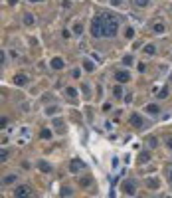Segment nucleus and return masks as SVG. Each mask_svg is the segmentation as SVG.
Segmentation results:
<instances>
[{"instance_id":"obj_1","label":"nucleus","mask_w":172,"mask_h":198,"mask_svg":"<svg viewBox=\"0 0 172 198\" xmlns=\"http://www.w3.org/2000/svg\"><path fill=\"white\" fill-rule=\"evenodd\" d=\"M103 20H105L103 38H113V36H117V32H119V22H117V18L111 16V14H105Z\"/></svg>"},{"instance_id":"obj_2","label":"nucleus","mask_w":172,"mask_h":198,"mask_svg":"<svg viewBox=\"0 0 172 198\" xmlns=\"http://www.w3.org/2000/svg\"><path fill=\"white\" fill-rule=\"evenodd\" d=\"M103 28H105L103 16L93 18V22H91V36H93V38H103Z\"/></svg>"},{"instance_id":"obj_3","label":"nucleus","mask_w":172,"mask_h":198,"mask_svg":"<svg viewBox=\"0 0 172 198\" xmlns=\"http://www.w3.org/2000/svg\"><path fill=\"white\" fill-rule=\"evenodd\" d=\"M121 188H123V192L129 194V196H134V194H136V184H134V180H125Z\"/></svg>"},{"instance_id":"obj_4","label":"nucleus","mask_w":172,"mask_h":198,"mask_svg":"<svg viewBox=\"0 0 172 198\" xmlns=\"http://www.w3.org/2000/svg\"><path fill=\"white\" fill-rule=\"evenodd\" d=\"M115 79H117L119 83H127V81H130V74L127 70H121V72L115 74Z\"/></svg>"},{"instance_id":"obj_5","label":"nucleus","mask_w":172,"mask_h":198,"mask_svg":"<svg viewBox=\"0 0 172 198\" xmlns=\"http://www.w3.org/2000/svg\"><path fill=\"white\" fill-rule=\"evenodd\" d=\"M28 194H30V188H28L26 184H22V186H18V188L14 190V196L16 198H28Z\"/></svg>"},{"instance_id":"obj_6","label":"nucleus","mask_w":172,"mask_h":198,"mask_svg":"<svg viewBox=\"0 0 172 198\" xmlns=\"http://www.w3.org/2000/svg\"><path fill=\"white\" fill-rule=\"evenodd\" d=\"M12 83H14V85H18V87H22V85H26V83H28V77H26L24 74H18V75H14Z\"/></svg>"},{"instance_id":"obj_7","label":"nucleus","mask_w":172,"mask_h":198,"mask_svg":"<svg viewBox=\"0 0 172 198\" xmlns=\"http://www.w3.org/2000/svg\"><path fill=\"white\" fill-rule=\"evenodd\" d=\"M49 66H51V70H63V60L61 58H53L49 62Z\"/></svg>"},{"instance_id":"obj_8","label":"nucleus","mask_w":172,"mask_h":198,"mask_svg":"<svg viewBox=\"0 0 172 198\" xmlns=\"http://www.w3.org/2000/svg\"><path fill=\"white\" fill-rule=\"evenodd\" d=\"M130 123H132L134 127H142V117H140L138 113H134V115L130 117Z\"/></svg>"},{"instance_id":"obj_9","label":"nucleus","mask_w":172,"mask_h":198,"mask_svg":"<svg viewBox=\"0 0 172 198\" xmlns=\"http://www.w3.org/2000/svg\"><path fill=\"white\" fill-rule=\"evenodd\" d=\"M146 113L158 115V113H160V107H158V105H154V103H150V105H146Z\"/></svg>"},{"instance_id":"obj_10","label":"nucleus","mask_w":172,"mask_h":198,"mask_svg":"<svg viewBox=\"0 0 172 198\" xmlns=\"http://www.w3.org/2000/svg\"><path fill=\"white\" fill-rule=\"evenodd\" d=\"M154 52H156V46H154V44H146V46H144V54L152 56Z\"/></svg>"},{"instance_id":"obj_11","label":"nucleus","mask_w":172,"mask_h":198,"mask_svg":"<svg viewBox=\"0 0 172 198\" xmlns=\"http://www.w3.org/2000/svg\"><path fill=\"white\" fill-rule=\"evenodd\" d=\"M81 166H83L81 160H71V166H69V168H71V172H75V170H79Z\"/></svg>"},{"instance_id":"obj_12","label":"nucleus","mask_w":172,"mask_h":198,"mask_svg":"<svg viewBox=\"0 0 172 198\" xmlns=\"http://www.w3.org/2000/svg\"><path fill=\"white\" fill-rule=\"evenodd\" d=\"M2 182H4V184H14V182H16V174H6Z\"/></svg>"},{"instance_id":"obj_13","label":"nucleus","mask_w":172,"mask_h":198,"mask_svg":"<svg viewBox=\"0 0 172 198\" xmlns=\"http://www.w3.org/2000/svg\"><path fill=\"white\" fill-rule=\"evenodd\" d=\"M83 70H85V72H93V70H95V64L89 62V60H85V62H83Z\"/></svg>"},{"instance_id":"obj_14","label":"nucleus","mask_w":172,"mask_h":198,"mask_svg":"<svg viewBox=\"0 0 172 198\" xmlns=\"http://www.w3.org/2000/svg\"><path fill=\"white\" fill-rule=\"evenodd\" d=\"M148 160H150V153H146V151H144V153H140V155H138V162H148Z\"/></svg>"},{"instance_id":"obj_15","label":"nucleus","mask_w":172,"mask_h":198,"mask_svg":"<svg viewBox=\"0 0 172 198\" xmlns=\"http://www.w3.org/2000/svg\"><path fill=\"white\" fill-rule=\"evenodd\" d=\"M148 2H150V0H132V4H134V6H138V8H146V6H148Z\"/></svg>"},{"instance_id":"obj_16","label":"nucleus","mask_w":172,"mask_h":198,"mask_svg":"<svg viewBox=\"0 0 172 198\" xmlns=\"http://www.w3.org/2000/svg\"><path fill=\"white\" fill-rule=\"evenodd\" d=\"M40 170H42V172H51V166H49L45 160H42V162H40Z\"/></svg>"},{"instance_id":"obj_17","label":"nucleus","mask_w":172,"mask_h":198,"mask_svg":"<svg viewBox=\"0 0 172 198\" xmlns=\"http://www.w3.org/2000/svg\"><path fill=\"white\" fill-rule=\"evenodd\" d=\"M40 137H42V139H45V141H47V139H51V131H49V129H42Z\"/></svg>"},{"instance_id":"obj_18","label":"nucleus","mask_w":172,"mask_h":198,"mask_svg":"<svg viewBox=\"0 0 172 198\" xmlns=\"http://www.w3.org/2000/svg\"><path fill=\"white\" fill-rule=\"evenodd\" d=\"M81 32H83V26H81L79 22H77V24H73V34H75V36H79Z\"/></svg>"},{"instance_id":"obj_19","label":"nucleus","mask_w":172,"mask_h":198,"mask_svg":"<svg viewBox=\"0 0 172 198\" xmlns=\"http://www.w3.org/2000/svg\"><path fill=\"white\" fill-rule=\"evenodd\" d=\"M113 93H115V97H121V95H123V87H121V85H115V87H113Z\"/></svg>"},{"instance_id":"obj_20","label":"nucleus","mask_w":172,"mask_h":198,"mask_svg":"<svg viewBox=\"0 0 172 198\" xmlns=\"http://www.w3.org/2000/svg\"><path fill=\"white\" fill-rule=\"evenodd\" d=\"M65 93H67L69 97H77V89H75V87H67V89H65Z\"/></svg>"},{"instance_id":"obj_21","label":"nucleus","mask_w":172,"mask_h":198,"mask_svg":"<svg viewBox=\"0 0 172 198\" xmlns=\"http://www.w3.org/2000/svg\"><path fill=\"white\" fill-rule=\"evenodd\" d=\"M32 22H34V16H32V14H26V16H24V24H28V26H30Z\"/></svg>"},{"instance_id":"obj_22","label":"nucleus","mask_w":172,"mask_h":198,"mask_svg":"<svg viewBox=\"0 0 172 198\" xmlns=\"http://www.w3.org/2000/svg\"><path fill=\"white\" fill-rule=\"evenodd\" d=\"M154 32L156 34H162L164 32V24H154Z\"/></svg>"},{"instance_id":"obj_23","label":"nucleus","mask_w":172,"mask_h":198,"mask_svg":"<svg viewBox=\"0 0 172 198\" xmlns=\"http://www.w3.org/2000/svg\"><path fill=\"white\" fill-rule=\"evenodd\" d=\"M125 34H127V36H125L127 40H132V38H134V30H132V28H127V32H125Z\"/></svg>"},{"instance_id":"obj_24","label":"nucleus","mask_w":172,"mask_h":198,"mask_svg":"<svg viewBox=\"0 0 172 198\" xmlns=\"http://www.w3.org/2000/svg\"><path fill=\"white\" fill-rule=\"evenodd\" d=\"M132 64V56H125L123 58V66H130Z\"/></svg>"},{"instance_id":"obj_25","label":"nucleus","mask_w":172,"mask_h":198,"mask_svg":"<svg viewBox=\"0 0 172 198\" xmlns=\"http://www.w3.org/2000/svg\"><path fill=\"white\" fill-rule=\"evenodd\" d=\"M69 194H71V188L63 186V188H61V196H69Z\"/></svg>"},{"instance_id":"obj_26","label":"nucleus","mask_w":172,"mask_h":198,"mask_svg":"<svg viewBox=\"0 0 172 198\" xmlns=\"http://www.w3.org/2000/svg\"><path fill=\"white\" fill-rule=\"evenodd\" d=\"M45 113H47V115H53V113H57V107H47Z\"/></svg>"},{"instance_id":"obj_27","label":"nucleus","mask_w":172,"mask_h":198,"mask_svg":"<svg viewBox=\"0 0 172 198\" xmlns=\"http://www.w3.org/2000/svg\"><path fill=\"white\" fill-rule=\"evenodd\" d=\"M113 6H123V0H111Z\"/></svg>"},{"instance_id":"obj_28","label":"nucleus","mask_w":172,"mask_h":198,"mask_svg":"<svg viewBox=\"0 0 172 198\" xmlns=\"http://www.w3.org/2000/svg\"><path fill=\"white\" fill-rule=\"evenodd\" d=\"M166 147L172 151V137H168V139H166Z\"/></svg>"},{"instance_id":"obj_29","label":"nucleus","mask_w":172,"mask_h":198,"mask_svg":"<svg viewBox=\"0 0 172 198\" xmlns=\"http://www.w3.org/2000/svg\"><path fill=\"white\" fill-rule=\"evenodd\" d=\"M6 158H8V151H6V149H4V151H2V160H4V162H6Z\"/></svg>"},{"instance_id":"obj_30","label":"nucleus","mask_w":172,"mask_h":198,"mask_svg":"<svg viewBox=\"0 0 172 198\" xmlns=\"http://www.w3.org/2000/svg\"><path fill=\"white\" fill-rule=\"evenodd\" d=\"M79 75H81V72H79V70H73V77L77 79V77H79Z\"/></svg>"},{"instance_id":"obj_31","label":"nucleus","mask_w":172,"mask_h":198,"mask_svg":"<svg viewBox=\"0 0 172 198\" xmlns=\"http://www.w3.org/2000/svg\"><path fill=\"white\" fill-rule=\"evenodd\" d=\"M28 2H43V0H28Z\"/></svg>"},{"instance_id":"obj_32","label":"nucleus","mask_w":172,"mask_h":198,"mask_svg":"<svg viewBox=\"0 0 172 198\" xmlns=\"http://www.w3.org/2000/svg\"><path fill=\"white\" fill-rule=\"evenodd\" d=\"M8 2H10V4H16V0H8Z\"/></svg>"},{"instance_id":"obj_33","label":"nucleus","mask_w":172,"mask_h":198,"mask_svg":"<svg viewBox=\"0 0 172 198\" xmlns=\"http://www.w3.org/2000/svg\"><path fill=\"white\" fill-rule=\"evenodd\" d=\"M168 174H170V180H172V168H170V172H168Z\"/></svg>"}]
</instances>
